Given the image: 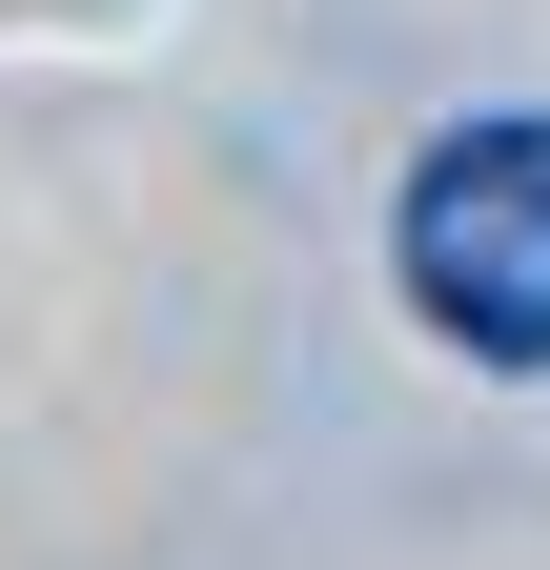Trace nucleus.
Masks as SVG:
<instances>
[{"label":"nucleus","mask_w":550,"mask_h":570,"mask_svg":"<svg viewBox=\"0 0 550 570\" xmlns=\"http://www.w3.org/2000/svg\"><path fill=\"white\" fill-rule=\"evenodd\" d=\"M387 265L469 367H550V122H449L387 204Z\"/></svg>","instance_id":"nucleus-1"}]
</instances>
